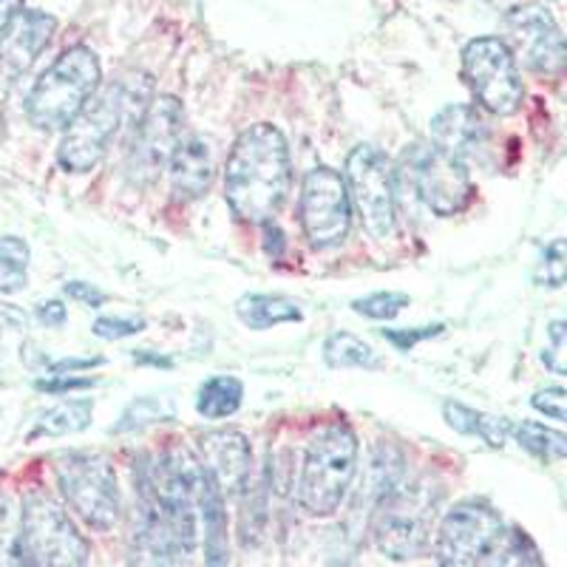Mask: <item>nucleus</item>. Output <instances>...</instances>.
Wrapping results in <instances>:
<instances>
[{"mask_svg": "<svg viewBox=\"0 0 567 567\" xmlns=\"http://www.w3.org/2000/svg\"><path fill=\"white\" fill-rule=\"evenodd\" d=\"M323 361L332 369H381V354L352 332H332L323 341Z\"/></svg>", "mask_w": 567, "mask_h": 567, "instance_id": "25", "label": "nucleus"}, {"mask_svg": "<svg viewBox=\"0 0 567 567\" xmlns=\"http://www.w3.org/2000/svg\"><path fill=\"white\" fill-rule=\"evenodd\" d=\"M503 528L499 514L483 499L457 503L437 525V536H434L437 567H477L480 556L488 550Z\"/></svg>", "mask_w": 567, "mask_h": 567, "instance_id": "14", "label": "nucleus"}, {"mask_svg": "<svg viewBox=\"0 0 567 567\" xmlns=\"http://www.w3.org/2000/svg\"><path fill=\"white\" fill-rule=\"evenodd\" d=\"M171 185L182 202H194L213 185V148L202 136H185L171 159Z\"/></svg>", "mask_w": 567, "mask_h": 567, "instance_id": "19", "label": "nucleus"}, {"mask_svg": "<svg viewBox=\"0 0 567 567\" xmlns=\"http://www.w3.org/2000/svg\"><path fill=\"white\" fill-rule=\"evenodd\" d=\"M38 392H49V394H63V392H74V389H91L94 386V378H74V374H52V378H45V381L34 383Z\"/></svg>", "mask_w": 567, "mask_h": 567, "instance_id": "36", "label": "nucleus"}, {"mask_svg": "<svg viewBox=\"0 0 567 567\" xmlns=\"http://www.w3.org/2000/svg\"><path fill=\"white\" fill-rule=\"evenodd\" d=\"M27 312L20 310V307H14V303H3L0 301V327L3 329H27Z\"/></svg>", "mask_w": 567, "mask_h": 567, "instance_id": "43", "label": "nucleus"}, {"mask_svg": "<svg viewBox=\"0 0 567 567\" xmlns=\"http://www.w3.org/2000/svg\"><path fill=\"white\" fill-rule=\"evenodd\" d=\"M265 250L270 258H281L287 250V241H284V233L276 221H265Z\"/></svg>", "mask_w": 567, "mask_h": 567, "instance_id": "42", "label": "nucleus"}, {"mask_svg": "<svg viewBox=\"0 0 567 567\" xmlns=\"http://www.w3.org/2000/svg\"><path fill=\"white\" fill-rule=\"evenodd\" d=\"M58 485L71 511L94 530L120 523V483L111 463L100 454H65L58 463Z\"/></svg>", "mask_w": 567, "mask_h": 567, "instance_id": "7", "label": "nucleus"}, {"mask_svg": "<svg viewBox=\"0 0 567 567\" xmlns=\"http://www.w3.org/2000/svg\"><path fill=\"white\" fill-rule=\"evenodd\" d=\"M20 523L32 567H89V542L54 499L29 494Z\"/></svg>", "mask_w": 567, "mask_h": 567, "instance_id": "9", "label": "nucleus"}, {"mask_svg": "<svg viewBox=\"0 0 567 567\" xmlns=\"http://www.w3.org/2000/svg\"><path fill=\"white\" fill-rule=\"evenodd\" d=\"M514 440L523 445L525 452L545 460V463H556V460L567 457V434L545 423L525 420V423L514 425Z\"/></svg>", "mask_w": 567, "mask_h": 567, "instance_id": "27", "label": "nucleus"}, {"mask_svg": "<svg viewBox=\"0 0 567 567\" xmlns=\"http://www.w3.org/2000/svg\"><path fill=\"white\" fill-rule=\"evenodd\" d=\"M358 471V437L347 423H332L307 445L298 471V505L310 516H332Z\"/></svg>", "mask_w": 567, "mask_h": 567, "instance_id": "5", "label": "nucleus"}, {"mask_svg": "<svg viewBox=\"0 0 567 567\" xmlns=\"http://www.w3.org/2000/svg\"><path fill=\"white\" fill-rule=\"evenodd\" d=\"M347 187L361 221L372 239L386 241L398 230V199H394V165L381 148L358 145L347 156Z\"/></svg>", "mask_w": 567, "mask_h": 567, "instance_id": "8", "label": "nucleus"}, {"mask_svg": "<svg viewBox=\"0 0 567 567\" xmlns=\"http://www.w3.org/2000/svg\"><path fill=\"white\" fill-rule=\"evenodd\" d=\"M505 43L530 74L559 78L567 69V40L554 14L539 3H523L505 14Z\"/></svg>", "mask_w": 567, "mask_h": 567, "instance_id": "13", "label": "nucleus"}, {"mask_svg": "<svg viewBox=\"0 0 567 567\" xmlns=\"http://www.w3.org/2000/svg\"><path fill=\"white\" fill-rule=\"evenodd\" d=\"M185 140V109L176 97H156L136 123L128 151V176L136 185H151L171 168L176 148Z\"/></svg>", "mask_w": 567, "mask_h": 567, "instance_id": "12", "label": "nucleus"}, {"mask_svg": "<svg viewBox=\"0 0 567 567\" xmlns=\"http://www.w3.org/2000/svg\"><path fill=\"white\" fill-rule=\"evenodd\" d=\"M174 417V406L171 400H162L156 394H148V398H136L128 409L123 412L120 423L114 425V432H136L142 425L162 423V420Z\"/></svg>", "mask_w": 567, "mask_h": 567, "instance_id": "29", "label": "nucleus"}, {"mask_svg": "<svg viewBox=\"0 0 567 567\" xmlns=\"http://www.w3.org/2000/svg\"><path fill=\"white\" fill-rule=\"evenodd\" d=\"M432 145L452 159L483 162L491 148V125L480 105H445L432 120Z\"/></svg>", "mask_w": 567, "mask_h": 567, "instance_id": "16", "label": "nucleus"}, {"mask_svg": "<svg viewBox=\"0 0 567 567\" xmlns=\"http://www.w3.org/2000/svg\"><path fill=\"white\" fill-rule=\"evenodd\" d=\"M534 281L548 290H559L567 284V239H554L542 250L539 265L534 270Z\"/></svg>", "mask_w": 567, "mask_h": 567, "instance_id": "30", "label": "nucleus"}, {"mask_svg": "<svg viewBox=\"0 0 567 567\" xmlns=\"http://www.w3.org/2000/svg\"><path fill=\"white\" fill-rule=\"evenodd\" d=\"M29 284L27 267L14 265L0 256V292H20Z\"/></svg>", "mask_w": 567, "mask_h": 567, "instance_id": "38", "label": "nucleus"}, {"mask_svg": "<svg viewBox=\"0 0 567 567\" xmlns=\"http://www.w3.org/2000/svg\"><path fill=\"white\" fill-rule=\"evenodd\" d=\"M443 417L457 434H463V437H480L483 443H488L491 449H503L505 440L514 434V425H511L508 420L491 417V414L477 412V409L457 403V400H445Z\"/></svg>", "mask_w": 567, "mask_h": 567, "instance_id": "22", "label": "nucleus"}, {"mask_svg": "<svg viewBox=\"0 0 567 567\" xmlns=\"http://www.w3.org/2000/svg\"><path fill=\"white\" fill-rule=\"evenodd\" d=\"M298 219L316 250H336L352 230V196L347 179L332 168H312L303 176Z\"/></svg>", "mask_w": 567, "mask_h": 567, "instance_id": "10", "label": "nucleus"}, {"mask_svg": "<svg viewBox=\"0 0 567 567\" xmlns=\"http://www.w3.org/2000/svg\"><path fill=\"white\" fill-rule=\"evenodd\" d=\"M0 567H32L20 514L3 494H0Z\"/></svg>", "mask_w": 567, "mask_h": 567, "instance_id": "28", "label": "nucleus"}, {"mask_svg": "<svg viewBox=\"0 0 567 567\" xmlns=\"http://www.w3.org/2000/svg\"><path fill=\"white\" fill-rule=\"evenodd\" d=\"M530 406H534L539 414H545V417L567 423V389L561 386L539 389V392H534V398H530Z\"/></svg>", "mask_w": 567, "mask_h": 567, "instance_id": "34", "label": "nucleus"}, {"mask_svg": "<svg viewBox=\"0 0 567 567\" xmlns=\"http://www.w3.org/2000/svg\"><path fill=\"white\" fill-rule=\"evenodd\" d=\"M97 54L89 45H71L40 74L34 89L29 91L27 116L40 131H60L74 123V116L89 105L100 91Z\"/></svg>", "mask_w": 567, "mask_h": 567, "instance_id": "4", "label": "nucleus"}, {"mask_svg": "<svg viewBox=\"0 0 567 567\" xmlns=\"http://www.w3.org/2000/svg\"><path fill=\"white\" fill-rule=\"evenodd\" d=\"M202 465L225 496H241L252 477V449L241 432L216 429L199 437Z\"/></svg>", "mask_w": 567, "mask_h": 567, "instance_id": "17", "label": "nucleus"}, {"mask_svg": "<svg viewBox=\"0 0 567 567\" xmlns=\"http://www.w3.org/2000/svg\"><path fill=\"white\" fill-rule=\"evenodd\" d=\"M241 400H245V386H241L239 378L216 374V378L202 383L199 394H196V409L207 420H225L239 412Z\"/></svg>", "mask_w": 567, "mask_h": 567, "instance_id": "24", "label": "nucleus"}, {"mask_svg": "<svg viewBox=\"0 0 567 567\" xmlns=\"http://www.w3.org/2000/svg\"><path fill=\"white\" fill-rule=\"evenodd\" d=\"M91 417H94V403L89 398L80 400H63L54 409L40 417L38 432L34 434H45V437H63V434H78L85 432L91 425Z\"/></svg>", "mask_w": 567, "mask_h": 567, "instance_id": "26", "label": "nucleus"}, {"mask_svg": "<svg viewBox=\"0 0 567 567\" xmlns=\"http://www.w3.org/2000/svg\"><path fill=\"white\" fill-rule=\"evenodd\" d=\"M0 256L7 258V261H14V265L20 267H29L32 250H29L27 241L18 239V236H3V239H0Z\"/></svg>", "mask_w": 567, "mask_h": 567, "instance_id": "40", "label": "nucleus"}, {"mask_svg": "<svg viewBox=\"0 0 567 567\" xmlns=\"http://www.w3.org/2000/svg\"><path fill=\"white\" fill-rule=\"evenodd\" d=\"M290 148L276 125H250L225 165V199L233 216L250 225L272 221L290 194Z\"/></svg>", "mask_w": 567, "mask_h": 567, "instance_id": "1", "label": "nucleus"}, {"mask_svg": "<svg viewBox=\"0 0 567 567\" xmlns=\"http://www.w3.org/2000/svg\"><path fill=\"white\" fill-rule=\"evenodd\" d=\"M103 363V358H63V361L45 363V369L52 374H74V372H85V369H94Z\"/></svg>", "mask_w": 567, "mask_h": 567, "instance_id": "41", "label": "nucleus"}, {"mask_svg": "<svg viewBox=\"0 0 567 567\" xmlns=\"http://www.w3.org/2000/svg\"><path fill=\"white\" fill-rule=\"evenodd\" d=\"M23 3L27 0H0V34L12 27V20L23 12Z\"/></svg>", "mask_w": 567, "mask_h": 567, "instance_id": "44", "label": "nucleus"}, {"mask_svg": "<svg viewBox=\"0 0 567 567\" xmlns=\"http://www.w3.org/2000/svg\"><path fill=\"white\" fill-rule=\"evenodd\" d=\"M187 550L176 539L168 519L156 508L154 496L140 483L136 488V514L131 528L128 565L131 567H182Z\"/></svg>", "mask_w": 567, "mask_h": 567, "instance_id": "15", "label": "nucleus"}, {"mask_svg": "<svg viewBox=\"0 0 567 567\" xmlns=\"http://www.w3.org/2000/svg\"><path fill=\"white\" fill-rule=\"evenodd\" d=\"M58 20L38 9H23L12 20V27L0 34V71L9 78H18L38 60L49 40H52Z\"/></svg>", "mask_w": 567, "mask_h": 567, "instance_id": "18", "label": "nucleus"}, {"mask_svg": "<svg viewBox=\"0 0 567 567\" xmlns=\"http://www.w3.org/2000/svg\"><path fill=\"white\" fill-rule=\"evenodd\" d=\"M440 503H443V491L434 480L417 477L412 483L400 480L374 505L372 536L378 550L389 559L406 561L434 548Z\"/></svg>", "mask_w": 567, "mask_h": 567, "instance_id": "3", "label": "nucleus"}, {"mask_svg": "<svg viewBox=\"0 0 567 567\" xmlns=\"http://www.w3.org/2000/svg\"><path fill=\"white\" fill-rule=\"evenodd\" d=\"M63 290H65V296L74 298V301H80L83 307H91V310H100V307L109 301L103 290H97L94 284H85V281H69Z\"/></svg>", "mask_w": 567, "mask_h": 567, "instance_id": "37", "label": "nucleus"}, {"mask_svg": "<svg viewBox=\"0 0 567 567\" xmlns=\"http://www.w3.org/2000/svg\"><path fill=\"white\" fill-rule=\"evenodd\" d=\"M443 329H445V323H432V327H417V329H414V327H409V329H386V332H383V338H386V341H392L394 347L400 349V352H409V349H412L414 343L443 336Z\"/></svg>", "mask_w": 567, "mask_h": 567, "instance_id": "35", "label": "nucleus"}, {"mask_svg": "<svg viewBox=\"0 0 567 567\" xmlns=\"http://www.w3.org/2000/svg\"><path fill=\"white\" fill-rule=\"evenodd\" d=\"M548 349L542 352V363L554 374L567 378V321L548 323Z\"/></svg>", "mask_w": 567, "mask_h": 567, "instance_id": "32", "label": "nucleus"}, {"mask_svg": "<svg viewBox=\"0 0 567 567\" xmlns=\"http://www.w3.org/2000/svg\"><path fill=\"white\" fill-rule=\"evenodd\" d=\"M34 318H38L43 327L49 329H60L65 321H69V312H65L63 301H43L38 303V310H34Z\"/></svg>", "mask_w": 567, "mask_h": 567, "instance_id": "39", "label": "nucleus"}, {"mask_svg": "<svg viewBox=\"0 0 567 567\" xmlns=\"http://www.w3.org/2000/svg\"><path fill=\"white\" fill-rule=\"evenodd\" d=\"M406 307V292H372V296L352 301V310L363 318H372V321H394Z\"/></svg>", "mask_w": 567, "mask_h": 567, "instance_id": "31", "label": "nucleus"}, {"mask_svg": "<svg viewBox=\"0 0 567 567\" xmlns=\"http://www.w3.org/2000/svg\"><path fill=\"white\" fill-rule=\"evenodd\" d=\"M463 80L471 97L494 116H511L525 100L519 63L499 38H477L463 49Z\"/></svg>", "mask_w": 567, "mask_h": 567, "instance_id": "6", "label": "nucleus"}, {"mask_svg": "<svg viewBox=\"0 0 567 567\" xmlns=\"http://www.w3.org/2000/svg\"><path fill=\"white\" fill-rule=\"evenodd\" d=\"M199 519L205 525V565L227 567V514L225 494L207 474L199 494Z\"/></svg>", "mask_w": 567, "mask_h": 567, "instance_id": "20", "label": "nucleus"}, {"mask_svg": "<svg viewBox=\"0 0 567 567\" xmlns=\"http://www.w3.org/2000/svg\"><path fill=\"white\" fill-rule=\"evenodd\" d=\"M151 105V78L136 74L134 80H114L89 100L74 123L65 128L58 148L60 168L69 174H89L100 165L111 140L125 123L136 125Z\"/></svg>", "mask_w": 567, "mask_h": 567, "instance_id": "2", "label": "nucleus"}, {"mask_svg": "<svg viewBox=\"0 0 567 567\" xmlns=\"http://www.w3.org/2000/svg\"><path fill=\"white\" fill-rule=\"evenodd\" d=\"M145 329V318H97L91 332L103 341H123V338L140 336Z\"/></svg>", "mask_w": 567, "mask_h": 567, "instance_id": "33", "label": "nucleus"}, {"mask_svg": "<svg viewBox=\"0 0 567 567\" xmlns=\"http://www.w3.org/2000/svg\"><path fill=\"white\" fill-rule=\"evenodd\" d=\"M136 363H156V367H171L168 358H154L151 352H134Z\"/></svg>", "mask_w": 567, "mask_h": 567, "instance_id": "45", "label": "nucleus"}, {"mask_svg": "<svg viewBox=\"0 0 567 567\" xmlns=\"http://www.w3.org/2000/svg\"><path fill=\"white\" fill-rule=\"evenodd\" d=\"M412 182L420 205H425L434 216H457L471 199L468 165L452 159L449 154L425 145H409L398 165Z\"/></svg>", "mask_w": 567, "mask_h": 567, "instance_id": "11", "label": "nucleus"}, {"mask_svg": "<svg viewBox=\"0 0 567 567\" xmlns=\"http://www.w3.org/2000/svg\"><path fill=\"white\" fill-rule=\"evenodd\" d=\"M477 567H542V556L528 534L519 528H503L480 556Z\"/></svg>", "mask_w": 567, "mask_h": 567, "instance_id": "23", "label": "nucleus"}, {"mask_svg": "<svg viewBox=\"0 0 567 567\" xmlns=\"http://www.w3.org/2000/svg\"><path fill=\"white\" fill-rule=\"evenodd\" d=\"M236 316L247 329L265 332V329L278 327V323L303 321V310L292 298L267 296V292H250L236 301Z\"/></svg>", "mask_w": 567, "mask_h": 567, "instance_id": "21", "label": "nucleus"}]
</instances>
